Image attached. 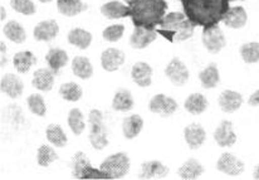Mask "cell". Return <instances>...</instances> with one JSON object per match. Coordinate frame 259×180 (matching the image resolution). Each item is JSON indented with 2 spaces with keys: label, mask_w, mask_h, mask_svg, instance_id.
Wrapping results in <instances>:
<instances>
[{
  "label": "cell",
  "mask_w": 259,
  "mask_h": 180,
  "mask_svg": "<svg viewBox=\"0 0 259 180\" xmlns=\"http://www.w3.org/2000/svg\"><path fill=\"white\" fill-rule=\"evenodd\" d=\"M214 139L217 144L222 148H230L237 142V135L233 131V124L230 121H224L217 127L214 132Z\"/></svg>",
  "instance_id": "obj_12"
},
{
  "label": "cell",
  "mask_w": 259,
  "mask_h": 180,
  "mask_svg": "<svg viewBox=\"0 0 259 180\" xmlns=\"http://www.w3.org/2000/svg\"><path fill=\"white\" fill-rule=\"evenodd\" d=\"M90 142L96 150H102L108 145L107 127L103 122V115L100 110L90 112Z\"/></svg>",
  "instance_id": "obj_4"
},
{
  "label": "cell",
  "mask_w": 259,
  "mask_h": 180,
  "mask_svg": "<svg viewBox=\"0 0 259 180\" xmlns=\"http://www.w3.org/2000/svg\"><path fill=\"white\" fill-rule=\"evenodd\" d=\"M128 8L135 27L155 30L164 19L167 4L165 0H131Z\"/></svg>",
  "instance_id": "obj_2"
},
{
  "label": "cell",
  "mask_w": 259,
  "mask_h": 180,
  "mask_svg": "<svg viewBox=\"0 0 259 180\" xmlns=\"http://www.w3.org/2000/svg\"><path fill=\"white\" fill-rule=\"evenodd\" d=\"M39 2H42V3H49V2H52V0H39Z\"/></svg>",
  "instance_id": "obj_46"
},
{
  "label": "cell",
  "mask_w": 259,
  "mask_h": 180,
  "mask_svg": "<svg viewBox=\"0 0 259 180\" xmlns=\"http://www.w3.org/2000/svg\"><path fill=\"white\" fill-rule=\"evenodd\" d=\"M243 103V97L239 92H235V91L227 90L224 92H222V95L219 96V106L227 114H232L235 112L237 110H239L240 106Z\"/></svg>",
  "instance_id": "obj_18"
},
{
  "label": "cell",
  "mask_w": 259,
  "mask_h": 180,
  "mask_svg": "<svg viewBox=\"0 0 259 180\" xmlns=\"http://www.w3.org/2000/svg\"><path fill=\"white\" fill-rule=\"evenodd\" d=\"M157 33L156 30L145 29L141 27H135V32L132 33L131 38H130V44L132 48L136 49H144L146 48L149 44L156 39Z\"/></svg>",
  "instance_id": "obj_16"
},
{
  "label": "cell",
  "mask_w": 259,
  "mask_h": 180,
  "mask_svg": "<svg viewBox=\"0 0 259 180\" xmlns=\"http://www.w3.org/2000/svg\"><path fill=\"white\" fill-rule=\"evenodd\" d=\"M194 28L195 25L188 19L185 13L175 12L165 15L156 32L169 42H183L193 37Z\"/></svg>",
  "instance_id": "obj_3"
},
{
  "label": "cell",
  "mask_w": 259,
  "mask_h": 180,
  "mask_svg": "<svg viewBox=\"0 0 259 180\" xmlns=\"http://www.w3.org/2000/svg\"><path fill=\"white\" fill-rule=\"evenodd\" d=\"M100 169L110 179L123 178L130 170V159L125 153L113 154L103 160Z\"/></svg>",
  "instance_id": "obj_6"
},
{
  "label": "cell",
  "mask_w": 259,
  "mask_h": 180,
  "mask_svg": "<svg viewBox=\"0 0 259 180\" xmlns=\"http://www.w3.org/2000/svg\"><path fill=\"white\" fill-rule=\"evenodd\" d=\"M0 12H2V15H0V19L4 20L5 19V15H7V12H5V8L4 7H0Z\"/></svg>",
  "instance_id": "obj_44"
},
{
  "label": "cell",
  "mask_w": 259,
  "mask_h": 180,
  "mask_svg": "<svg viewBox=\"0 0 259 180\" xmlns=\"http://www.w3.org/2000/svg\"><path fill=\"white\" fill-rule=\"evenodd\" d=\"M46 135L48 141L54 146H58V148H63V146L67 145V141H68L63 129L59 125H49L46 130Z\"/></svg>",
  "instance_id": "obj_34"
},
{
  "label": "cell",
  "mask_w": 259,
  "mask_h": 180,
  "mask_svg": "<svg viewBox=\"0 0 259 180\" xmlns=\"http://www.w3.org/2000/svg\"><path fill=\"white\" fill-rule=\"evenodd\" d=\"M131 76L135 83L139 85L140 87H149L151 85L152 68L145 62H137L132 67Z\"/></svg>",
  "instance_id": "obj_21"
},
{
  "label": "cell",
  "mask_w": 259,
  "mask_h": 180,
  "mask_svg": "<svg viewBox=\"0 0 259 180\" xmlns=\"http://www.w3.org/2000/svg\"><path fill=\"white\" fill-rule=\"evenodd\" d=\"M240 54H242V58L247 63L259 62V43H257V42H250V43L243 44L240 47Z\"/></svg>",
  "instance_id": "obj_37"
},
{
  "label": "cell",
  "mask_w": 259,
  "mask_h": 180,
  "mask_svg": "<svg viewBox=\"0 0 259 180\" xmlns=\"http://www.w3.org/2000/svg\"><path fill=\"white\" fill-rule=\"evenodd\" d=\"M201 41H203L205 48L213 54L219 53V52L224 48L225 44H227L225 37L223 34L222 29H220L218 24L204 28Z\"/></svg>",
  "instance_id": "obj_7"
},
{
  "label": "cell",
  "mask_w": 259,
  "mask_h": 180,
  "mask_svg": "<svg viewBox=\"0 0 259 180\" xmlns=\"http://www.w3.org/2000/svg\"><path fill=\"white\" fill-rule=\"evenodd\" d=\"M10 7L24 15H33L35 13V5L32 0H10Z\"/></svg>",
  "instance_id": "obj_40"
},
{
  "label": "cell",
  "mask_w": 259,
  "mask_h": 180,
  "mask_svg": "<svg viewBox=\"0 0 259 180\" xmlns=\"http://www.w3.org/2000/svg\"><path fill=\"white\" fill-rule=\"evenodd\" d=\"M134 107V98L127 90H120L112 101V109L116 111H130Z\"/></svg>",
  "instance_id": "obj_33"
},
{
  "label": "cell",
  "mask_w": 259,
  "mask_h": 180,
  "mask_svg": "<svg viewBox=\"0 0 259 180\" xmlns=\"http://www.w3.org/2000/svg\"><path fill=\"white\" fill-rule=\"evenodd\" d=\"M68 42L72 46H76L81 49H87L92 42V34L82 28H74L69 32Z\"/></svg>",
  "instance_id": "obj_30"
},
{
  "label": "cell",
  "mask_w": 259,
  "mask_h": 180,
  "mask_svg": "<svg viewBox=\"0 0 259 180\" xmlns=\"http://www.w3.org/2000/svg\"><path fill=\"white\" fill-rule=\"evenodd\" d=\"M142 171L140 179H162L169 174V168L160 161H145L141 165Z\"/></svg>",
  "instance_id": "obj_14"
},
{
  "label": "cell",
  "mask_w": 259,
  "mask_h": 180,
  "mask_svg": "<svg viewBox=\"0 0 259 180\" xmlns=\"http://www.w3.org/2000/svg\"><path fill=\"white\" fill-rule=\"evenodd\" d=\"M101 13L108 19H118V18L130 17V8L120 2H108L101 7Z\"/></svg>",
  "instance_id": "obj_23"
},
{
  "label": "cell",
  "mask_w": 259,
  "mask_h": 180,
  "mask_svg": "<svg viewBox=\"0 0 259 180\" xmlns=\"http://www.w3.org/2000/svg\"><path fill=\"white\" fill-rule=\"evenodd\" d=\"M123 32H125V25L115 24L110 25L102 32V37L108 42H117L118 39L122 38Z\"/></svg>",
  "instance_id": "obj_41"
},
{
  "label": "cell",
  "mask_w": 259,
  "mask_h": 180,
  "mask_svg": "<svg viewBox=\"0 0 259 180\" xmlns=\"http://www.w3.org/2000/svg\"><path fill=\"white\" fill-rule=\"evenodd\" d=\"M125 62V53L117 48H108L101 56V64L103 69L108 72H115Z\"/></svg>",
  "instance_id": "obj_13"
},
{
  "label": "cell",
  "mask_w": 259,
  "mask_h": 180,
  "mask_svg": "<svg viewBox=\"0 0 259 180\" xmlns=\"http://www.w3.org/2000/svg\"><path fill=\"white\" fill-rule=\"evenodd\" d=\"M58 159V155L54 151L53 148L48 145H42L39 149H38V154H37V160L38 164L43 168L48 166L52 161L57 160Z\"/></svg>",
  "instance_id": "obj_38"
},
{
  "label": "cell",
  "mask_w": 259,
  "mask_h": 180,
  "mask_svg": "<svg viewBox=\"0 0 259 180\" xmlns=\"http://www.w3.org/2000/svg\"><path fill=\"white\" fill-rule=\"evenodd\" d=\"M35 62H37V57L29 51L18 52L13 58L14 68L19 73H27L30 69V67L35 64Z\"/></svg>",
  "instance_id": "obj_27"
},
{
  "label": "cell",
  "mask_w": 259,
  "mask_h": 180,
  "mask_svg": "<svg viewBox=\"0 0 259 180\" xmlns=\"http://www.w3.org/2000/svg\"><path fill=\"white\" fill-rule=\"evenodd\" d=\"M184 136H185L186 144L193 150L200 148L206 139L205 130L199 124H191L186 126L185 130H184Z\"/></svg>",
  "instance_id": "obj_15"
},
{
  "label": "cell",
  "mask_w": 259,
  "mask_h": 180,
  "mask_svg": "<svg viewBox=\"0 0 259 180\" xmlns=\"http://www.w3.org/2000/svg\"><path fill=\"white\" fill-rule=\"evenodd\" d=\"M0 48H2V56H5V52H7V47H5L4 42H0Z\"/></svg>",
  "instance_id": "obj_43"
},
{
  "label": "cell",
  "mask_w": 259,
  "mask_h": 180,
  "mask_svg": "<svg viewBox=\"0 0 259 180\" xmlns=\"http://www.w3.org/2000/svg\"><path fill=\"white\" fill-rule=\"evenodd\" d=\"M230 2H235V0H230Z\"/></svg>",
  "instance_id": "obj_48"
},
{
  "label": "cell",
  "mask_w": 259,
  "mask_h": 180,
  "mask_svg": "<svg viewBox=\"0 0 259 180\" xmlns=\"http://www.w3.org/2000/svg\"><path fill=\"white\" fill-rule=\"evenodd\" d=\"M217 169L227 175L237 176L244 171V163L229 153H224L217 163Z\"/></svg>",
  "instance_id": "obj_9"
},
{
  "label": "cell",
  "mask_w": 259,
  "mask_h": 180,
  "mask_svg": "<svg viewBox=\"0 0 259 180\" xmlns=\"http://www.w3.org/2000/svg\"><path fill=\"white\" fill-rule=\"evenodd\" d=\"M247 12L243 7H233L229 8L223 18V23L227 27L233 28V29H239L247 24Z\"/></svg>",
  "instance_id": "obj_17"
},
{
  "label": "cell",
  "mask_w": 259,
  "mask_h": 180,
  "mask_svg": "<svg viewBox=\"0 0 259 180\" xmlns=\"http://www.w3.org/2000/svg\"><path fill=\"white\" fill-rule=\"evenodd\" d=\"M248 103H249L250 106H259V90L255 91V92L250 96Z\"/></svg>",
  "instance_id": "obj_42"
},
{
  "label": "cell",
  "mask_w": 259,
  "mask_h": 180,
  "mask_svg": "<svg viewBox=\"0 0 259 180\" xmlns=\"http://www.w3.org/2000/svg\"><path fill=\"white\" fill-rule=\"evenodd\" d=\"M179 176L186 180L198 179L204 173V168L196 159H189L179 168Z\"/></svg>",
  "instance_id": "obj_25"
},
{
  "label": "cell",
  "mask_w": 259,
  "mask_h": 180,
  "mask_svg": "<svg viewBox=\"0 0 259 180\" xmlns=\"http://www.w3.org/2000/svg\"><path fill=\"white\" fill-rule=\"evenodd\" d=\"M0 88H2V92L9 96L10 98H18L22 96L24 85H23L22 80L18 78V76L8 73V75L3 76L2 81H0Z\"/></svg>",
  "instance_id": "obj_11"
},
{
  "label": "cell",
  "mask_w": 259,
  "mask_h": 180,
  "mask_svg": "<svg viewBox=\"0 0 259 180\" xmlns=\"http://www.w3.org/2000/svg\"><path fill=\"white\" fill-rule=\"evenodd\" d=\"M57 8L61 14L67 15V17H74V15L84 12L88 5L84 4L82 0H58Z\"/></svg>",
  "instance_id": "obj_24"
},
{
  "label": "cell",
  "mask_w": 259,
  "mask_h": 180,
  "mask_svg": "<svg viewBox=\"0 0 259 180\" xmlns=\"http://www.w3.org/2000/svg\"><path fill=\"white\" fill-rule=\"evenodd\" d=\"M72 174L76 179H110L101 169L96 170L82 151H78L72 159Z\"/></svg>",
  "instance_id": "obj_5"
},
{
  "label": "cell",
  "mask_w": 259,
  "mask_h": 180,
  "mask_svg": "<svg viewBox=\"0 0 259 180\" xmlns=\"http://www.w3.org/2000/svg\"><path fill=\"white\" fill-rule=\"evenodd\" d=\"M188 19L194 25L210 27L223 20L230 0H180Z\"/></svg>",
  "instance_id": "obj_1"
},
{
  "label": "cell",
  "mask_w": 259,
  "mask_h": 180,
  "mask_svg": "<svg viewBox=\"0 0 259 180\" xmlns=\"http://www.w3.org/2000/svg\"><path fill=\"white\" fill-rule=\"evenodd\" d=\"M253 176H254V179L259 180V165L255 166V170H254V174H253Z\"/></svg>",
  "instance_id": "obj_45"
},
{
  "label": "cell",
  "mask_w": 259,
  "mask_h": 180,
  "mask_svg": "<svg viewBox=\"0 0 259 180\" xmlns=\"http://www.w3.org/2000/svg\"><path fill=\"white\" fill-rule=\"evenodd\" d=\"M54 77H56V73L52 71L51 68H40L34 72L32 83L37 90L48 92L53 88Z\"/></svg>",
  "instance_id": "obj_20"
},
{
  "label": "cell",
  "mask_w": 259,
  "mask_h": 180,
  "mask_svg": "<svg viewBox=\"0 0 259 180\" xmlns=\"http://www.w3.org/2000/svg\"><path fill=\"white\" fill-rule=\"evenodd\" d=\"M46 61L49 68L54 73H58L59 69L63 68L68 63V54L66 51L61 48H51L46 56Z\"/></svg>",
  "instance_id": "obj_22"
},
{
  "label": "cell",
  "mask_w": 259,
  "mask_h": 180,
  "mask_svg": "<svg viewBox=\"0 0 259 180\" xmlns=\"http://www.w3.org/2000/svg\"><path fill=\"white\" fill-rule=\"evenodd\" d=\"M142 127H144V120L139 115H132L123 120L122 131L126 139H135L141 132Z\"/></svg>",
  "instance_id": "obj_26"
},
{
  "label": "cell",
  "mask_w": 259,
  "mask_h": 180,
  "mask_svg": "<svg viewBox=\"0 0 259 180\" xmlns=\"http://www.w3.org/2000/svg\"><path fill=\"white\" fill-rule=\"evenodd\" d=\"M165 75L175 86H184L189 80V71L179 58H172L165 69Z\"/></svg>",
  "instance_id": "obj_10"
},
{
  "label": "cell",
  "mask_w": 259,
  "mask_h": 180,
  "mask_svg": "<svg viewBox=\"0 0 259 180\" xmlns=\"http://www.w3.org/2000/svg\"><path fill=\"white\" fill-rule=\"evenodd\" d=\"M59 32L58 24L54 20H44L33 30V35L39 42L53 41Z\"/></svg>",
  "instance_id": "obj_19"
},
{
  "label": "cell",
  "mask_w": 259,
  "mask_h": 180,
  "mask_svg": "<svg viewBox=\"0 0 259 180\" xmlns=\"http://www.w3.org/2000/svg\"><path fill=\"white\" fill-rule=\"evenodd\" d=\"M199 78H200L201 86L204 88H215L220 82V76L219 71H218V67L215 63H210L208 67H206L204 71L200 72L199 75Z\"/></svg>",
  "instance_id": "obj_28"
},
{
  "label": "cell",
  "mask_w": 259,
  "mask_h": 180,
  "mask_svg": "<svg viewBox=\"0 0 259 180\" xmlns=\"http://www.w3.org/2000/svg\"><path fill=\"white\" fill-rule=\"evenodd\" d=\"M72 71L77 77L87 80L93 75V67L86 57H76L72 62Z\"/></svg>",
  "instance_id": "obj_32"
},
{
  "label": "cell",
  "mask_w": 259,
  "mask_h": 180,
  "mask_svg": "<svg viewBox=\"0 0 259 180\" xmlns=\"http://www.w3.org/2000/svg\"><path fill=\"white\" fill-rule=\"evenodd\" d=\"M123 2H127V3H130V2H131V0H123Z\"/></svg>",
  "instance_id": "obj_47"
},
{
  "label": "cell",
  "mask_w": 259,
  "mask_h": 180,
  "mask_svg": "<svg viewBox=\"0 0 259 180\" xmlns=\"http://www.w3.org/2000/svg\"><path fill=\"white\" fill-rule=\"evenodd\" d=\"M59 95L69 102H76L82 97V88L74 82L63 83L59 88Z\"/></svg>",
  "instance_id": "obj_35"
},
{
  "label": "cell",
  "mask_w": 259,
  "mask_h": 180,
  "mask_svg": "<svg viewBox=\"0 0 259 180\" xmlns=\"http://www.w3.org/2000/svg\"><path fill=\"white\" fill-rule=\"evenodd\" d=\"M185 110L193 115H200L208 107V100L201 93H193L185 100Z\"/></svg>",
  "instance_id": "obj_29"
},
{
  "label": "cell",
  "mask_w": 259,
  "mask_h": 180,
  "mask_svg": "<svg viewBox=\"0 0 259 180\" xmlns=\"http://www.w3.org/2000/svg\"><path fill=\"white\" fill-rule=\"evenodd\" d=\"M28 102V107H29L30 111L33 114L38 115V116H46L47 112V107H46V102H44V98L38 93H33L28 97L27 100Z\"/></svg>",
  "instance_id": "obj_39"
},
{
  "label": "cell",
  "mask_w": 259,
  "mask_h": 180,
  "mask_svg": "<svg viewBox=\"0 0 259 180\" xmlns=\"http://www.w3.org/2000/svg\"><path fill=\"white\" fill-rule=\"evenodd\" d=\"M3 33H4L5 37H8V39L15 42V43H23V42H25V38H27L24 28L19 23L15 22V20L8 22L4 25V28H3Z\"/></svg>",
  "instance_id": "obj_31"
},
{
  "label": "cell",
  "mask_w": 259,
  "mask_h": 180,
  "mask_svg": "<svg viewBox=\"0 0 259 180\" xmlns=\"http://www.w3.org/2000/svg\"><path fill=\"white\" fill-rule=\"evenodd\" d=\"M68 125L71 130L73 131L74 135H81L83 132L86 124H84L83 115H82L81 110L78 109H72L68 115Z\"/></svg>",
  "instance_id": "obj_36"
},
{
  "label": "cell",
  "mask_w": 259,
  "mask_h": 180,
  "mask_svg": "<svg viewBox=\"0 0 259 180\" xmlns=\"http://www.w3.org/2000/svg\"><path fill=\"white\" fill-rule=\"evenodd\" d=\"M178 107V102L174 98L167 97L162 93L154 96L152 100L150 101V111L162 117L171 116V115L175 114Z\"/></svg>",
  "instance_id": "obj_8"
}]
</instances>
